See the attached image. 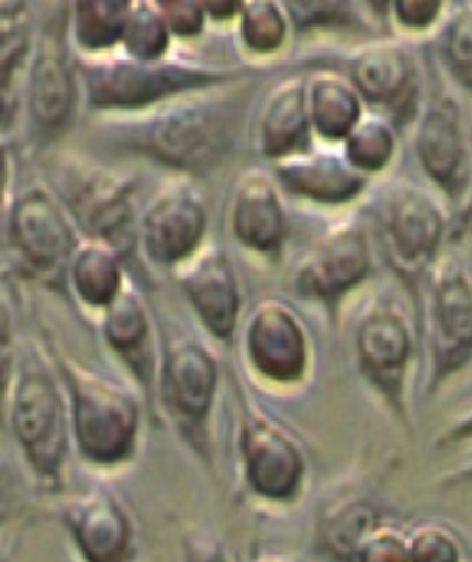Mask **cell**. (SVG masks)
I'll return each instance as SVG.
<instances>
[{"mask_svg":"<svg viewBox=\"0 0 472 562\" xmlns=\"http://www.w3.org/2000/svg\"><path fill=\"white\" fill-rule=\"evenodd\" d=\"M251 75L180 92L132 115H100L125 150L184 178L217 171L235 146Z\"/></svg>","mask_w":472,"mask_h":562,"instance_id":"6da1fadb","label":"cell"},{"mask_svg":"<svg viewBox=\"0 0 472 562\" xmlns=\"http://www.w3.org/2000/svg\"><path fill=\"white\" fill-rule=\"evenodd\" d=\"M42 348L65 392L69 436L77 457L104 473L132 465L144 431V406L138 392L69 356L52 335H42Z\"/></svg>","mask_w":472,"mask_h":562,"instance_id":"7a4b0ae2","label":"cell"},{"mask_svg":"<svg viewBox=\"0 0 472 562\" xmlns=\"http://www.w3.org/2000/svg\"><path fill=\"white\" fill-rule=\"evenodd\" d=\"M3 413L35 486L42 494L63 496L72 436L65 392L42 344L16 358Z\"/></svg>","mask_w":472,"mask_h":562,"instance_id":"3957f363","label":"cell"},{"mask_svg":"<svg viewBox=\"0 0 472 562\" xmlns=\"http://www.w3.org/2000/svg\"><path fill=\"white\" fill-rule=\"evenodd\" d=\"M81 104L94 115H132L180 92L238 81L245 69L176 58L136 60L121 52L98 58H77Z\"/></svg>","mask_w":472,"mask_h":562,"instance_id":"277c9868","label":"cell"},{"mask_svg":"<svg viewBox=\"0 0 472 562\" xmlns=\"http://www.w3.org/2000/svg\"><path fill=\"white\" fill-rule=\"evenodd\" d=\"M450 231L452 222L442 199L411 180L390 182L373 210V245L419 310L424 279L442 256Z\"/></svg>","mask_w":472,"mask_h":562,"instance_id":"5b68a950","label":"cell"},{"mask_svg":"<svg viewBox=\"0 0 472 562\" xmlns=\"http://www.w3.org/2000/svg\"><path fill=\"white\" fill-rule=\"evenodd\" d=\"M79 228L81 238L111 245L130 263L138 254L136 180L81 155H60L46 182Z\"/></svg>","mask_w":472,"mask_h":562,"instance_id":"8992f818","label":"cell"},{"mask_svg":"<svg viewBox=\"0 0 472 562\" xmlns=\"http://www.w3.org/2000/svg\"><path fill=\"white\" fill-rule=\"evenodd\" d=\"M220 381V360L201 339L173 337L161 346L157 408H161L184 448L207 471L215 465L212 419H215Z\"/></svg>","mask_w":472,"mask_h":562,"instance_id":"52a82bcc","label":"cell"},{"mask_svg":"<svg viewBox=\"0 0 472 562\" xmlns=\"http://www.w3.org/2000/svg\"><path fill=\"white\" fill-rule=\"evenodd\" d=\"M0 238L21 277L69 297L67 266L81 243V233L49 184H29L12 194Z\"/></svg>","mask_w":472,"mask_h":562,"instance_id":"ba28073f","label":"cell"},{"mask_svg":"<svg viewBox=\"0 0 472 562\" xmlns=\"http://www.w3.org/2000/svg\"><path fill=\"white\" fill-rule=\"evenodd\" d=\"M235 448L240 480L256 503L291 507L302 498L310 465L300 440L281 419L258 406L243 383H238Z\"/></svg>","mask_w":472,"mask_h":562,"instance_id":"9c48e42d","label":"cell"},{"mask_svg":"<svg viewBox=\"0 0 472 562\" xmlns=\"http://www.w3.org/2000/svg\"><path fill=\"white\" fill-rule=\"evenodd\" d=\"M417 353V333L392 297L371 300L352 330V356L360 379L406 431L413 429L408 385Z\"/></svg>","mask_w":472,"mask_h":562,"instance_id":"30bf717a","label":"cell"},{"mask_svg":"<svg viewBox=\"0 0 472 562\" xmlns=\"http://www.w3.org/2000/svg\"><path fill=\"white\" fill-rule=\"evenodd\" d=\"M375 270L371 228L356 215L329 226L312 243L293 268V293L321 307L333 325L339 323L350 295L369 284Z\"/></svg>","mask_w":472,"mask_h":562,"instance_id":"8fae6325","label":"cell"},{"mask_svg":"<svg viewBox=\"0 0 472 562\" xmlns=\"http://www.w3.org/2000/svg\"><path fill=\"white\" fill-rule=\"evenodd\" d=\"M240 356L251 383L279 394L304 390L314 371L312 335L283 297L254 304L240 330Z\"/></svg>","mask_w":472,"mask_h":562,"instance_id":"7c38bea8","label":"cell"},{"mask_svg":"<svg viewBox=\"0 0 472 562\" xmlns=\"http://www.w3.org/2000/svg\"><path fill=\"white\" fill-rule=\"evenodd\" d=\"M424 325H427L429 376L427 396H436L472 362V274L442 254L424 279Z\"/></svg>","mask_w":472,"mask_h":562,"instance_id":"4fadbf2b","label":"cell"},{"mask_svg":"<svg viewBox=\"0 0 472 562\" xmlns=\"http://www.w3.org/2000/svg\"><path fill=\"white\" fill-rule=\"evenodd\" d=\"M344 75L369 111L390 119L398 130L413 127L427 100V81L415 42L401 35L373 37L344 60Z\"/></svg>","mask_w":472,"mask_h":562,"instance_id":"5bb4252c","label":"cell"},{"mask_svg":"<svg viewBox=\"0 0 472 562\" xmlns=\"http://www.w3.org/2000/svg\"><path fill=\"white\" fill-rule=\"evenodd\" d=\"M81 106V81L65 16L37 29L26 69H23V115L42 140H58L75 125Z\"/></svg>","mask_w":472,"mask_h":562,"instance_id":"9a60e30c","label":"cell"},{"mask_svg":"<svg viewBox=\"0 0 472 562\" xmlns=\"http://www.w3.org/2000/svg\"><path fill=\"white\" fill-rule=\"evenodd\" d=\"M413 148L419 171L442 203L459 213L463 228L472 217V146L452 95H427L413 123Z\"/></svg>","mask_w":472,"mask_h":562,"instance_id":"2e32d148","label":"cell"},{"mask_svg":"<svg viewBox=\"0 0 472 562\" xmlns=\"http://www.w3.org/2000/svg\"><path fill=\"white\" fill-rule=\"evenodd\" d=\"M210 210L194 178L164 182L138 213V256L159 272H176L207 245Z\"/></svg>","mask_w":472,"mask_h":562,"instance_id":"e0dca14e","label":"cell"},{"mask_svg":"<svg viewBox=\"0 0 472 562\" xmlns=\"http://www.w3.org/2000/svg\"><path fill=\"white\" fill-rule=\"evenodd\" d=\"M58 521L79 562H136V526L127 505L106 486L58 496Z\"/></svg>","mask_w":472,"mask_h":562,"instance_id":"ac0fdd59","label":"cell"},{"mask_svg":"<svg viewBox=\"0 0 472 562\" xmlns=\"http://www.w3.org/2000/svg\"><path fill=\"white\" fill-rule=\"evenodd\" d=\"M228 231L245 254L258 261L279 263L291 238L286 196L270 169H247L233 182L228 201Z\"/></svg>","mask_w":472,"mask_h":562,"instance_id":"d6986e66","label":"cell"},{"mask_svg":"<svg viewBox=\"0 0 472 562\" xmlns=\"http://www.w3.org/2000/svg\"><path fill=\"white\" fill-rule=\"evenodd\" d=\"M173 274L189 310L210 339L233 346L243 318V289L228 251L207 243Z\"/></svg>","mask_w":472,"mask_h":562,"instance_id":"ffe728a7","label":"cell"},{"mask_svg":"<svg viewBox=\"0 0 472 562\" xmlns=\"http://www.w3.org/2000/svg\"><path fill=\"white\" fill-rule=\"evenodd\" d=\"M94 321L100 325V335L111 356L127 371L138 396H144V406L153 413L157 408L161 344L144 293L130 281L123 293Z\"/></svg>","mask_w":472,"mask_h":562,"instance_id":"44dd1931","label":"cell"},{"mask_svg":"<svg viewBox=\"0 0 472 562\" xmlns=\"http://www.w3.org/2000/svg\"><path fill=\"white\" fill-rule=\"evenodd\" d=\"M270 171L286 199L323 210L358 203L371 180L346 161L339 146L314 144L310 150L270 164Z\"/></svg>","mask_w":472,"mask_h":562,"instance_id":"7402d4cb","label":"cell"},{"mask_svg":"<svg viewBox=\"0 0 472 562\" xmlns=\"http://www.w3.org/2000/svg\"><path fill=\"white\" fill-rule=\"evenodd\" d=\"M316 144L306 111L304 75L272 86L254 123V148L268 164L310 150Z\"/></svg>","mask_w":472,"mask_h":562,"instance_id":"603a6c76","label":"cell"},{"mask_svg":"<svg viewBox=\"0 0 472 562\" xmlns=\"http://www.w3.org/2000/svg\"><path fill=\"white\" fill-rule=\"evenodd\" d=\"M385 517L381 507L362 491H341L325 501L316 514L314 526V560L318 562H352L358 544Z\"/></svg>","mask_w":472,"mask_h":562,"instance_id":"cb8c5ba5","label":"cell"},{"mask_svg":"<svg viewBox=\"0 0 472 562\" xmlns=\"http://www.w3.org/2000/svg\"><path fill=\"white\" fill-rule=\"evenodd\" d=\"M130 263L111 245L81 238L67 266V295L98 318L130 284Z\"/></svg>","mask_w":472,"mask_h":562,"instance_id":"d4e9b609","label":"cell"},{"mask_svg":"<svg viewBox=\"0 0 472 562\" xmlns=\"http://www.w3.org/2000/svg\"><path fill=\"white\" fill-rule=\"evenodd\" d=\"M304 92L316 144L339 146L369 111L356 86L339 69L306 72Z\"/></svg>","mask_w":472,"mask_h":562,"instance_id":"484cf974","label":"cell"},{"mask_svg":"<svg viewBox=\"0 0 472 562\" xmlns=\"http://www.w3.org/2000/svg\"><path fill=\"white\" fill-rule=\"evenodd\" d=\"M136 0H67L65 33L77 58L117 52Z\"/></svg>","mask_w":472,"mask_h":562,"instance_id":"4316f807","label":"cell"},{"mask_svg":"<svg viewBox=\"0 0 472 562\" xmlns=\"http://www.w3.org/2000/svg\"><path fill=\"white\" fill-rule=\"evenodd\" d=\"M231 26L240 54L251 63L281 58L295 35V23L283 0H245Z\"/></svg>","mask_w":472,"mask_h":562,"instance_id":"83f0119b","label":"cell"},{"mask_svg":"<svg viewBox=\"0 0 472 562\" xmlns=\"http://www.w3.org/2000/svg\"><path fill=\"white\" fill-rule=\"evenodd\" d=\"M341 155L352 169L373 180L385 176L401 150V130L385 115L367 111L339 144Z\"/></svg>","mask_w":472,"mask_h":562,"instance_id":"f1b7e54d","label":"cell"},{"mask_svg":"<svg viewBox=\"0 0 472 562\" xmlns=\"http://www.w3.org/2000/svg\"><path fill=\"white\" fill-rule=\"evenodd\" d=\"M37 21L31 0H0V88L23 81Z\"/></svg>","mask_w":472,"mask_h":562,"instance_id":"f546056e","label":"cell"},{"mask_svg":"<svg viewBox=\"0 0 472 562\" xmlns=\"http://www.w3.org/2000/svg\"><path fill=\"white\" fill-rule=\"evenodd\" d=\"M434 37L442 72L472 98V3L452 8Z\"/></svg>","mask_w":472,"mask_h":562,"instance_id":"4dcf8cb0","label":"cell"},{"mask_svg":"<svg viewBox=\"0 0 472 562\" xmlns=\"http://www.w3.org/2000/svg\"><path fill=\"white\" fill-rule=\"evenodd\" d=\"M176 37L169 23L153 8L150 0H136L121 35L117 52L136 60H161L173 54Z\"/></svg>","mask_w":472,"mask_h":562,"instance_id":"1f68e13d","label":"cell"},{"mask_svg":"<svg viewBox=\"0 0 472 562\" xmlns=\"http://www.w3.org/2000/svg\"><path fill=\"white\" fill-rule=\"evenodd\" d=\"M452 10V0H390L387 26L406 40L434 37Z\"/></svg>","mask_w":472,"mask_h":562,"instance_id":"d6a6232c","label":"cell"},{"mask_svg":"<svg viewBox=\"0 0 472 562\" xmlns=\"http://www.w3.org/2000/svg\"><path fill=\"white\" fill-rule=\"evenodd\" d=\"M283 5L295 23V33L348 29L360 19L352 0H283Z\"/></svg>","mask_w":472,"mask_h":562,"instance_id":"836d02e7","label":"cell"},{"mask_svg":"<svg viewBox=\"0 0 472 562\" xmlns=\"http://www.w3.org/2000/svg\"><path fill=\"white\" fill-rule=\"evenodd\" d=\"M408 562H465L459 535L440 521L408 528Z\"/></svg>","mask_w":472,"mask_h":562,"instance_id":"e575fe53","label":"cell"},{"mask_svg":"<svg viewBox=\"0 0 472 562\" xmlns=\"http://www.w3.org/2000/svg\"><path fill=\"white\" fill-rule=\"evenodd\" d=\"M352 562H408V528L383 519L364 535Z\"/></svg>","mask_w":472,"mask_h":562,"instance_id":"d590c367","label":"cell"},{"mask_svg":"<svg viewBox=\"0 0 472 562\" xmlns=\"http://www.w3.org/2000/svg\"><path fill=\"white\" fill-rule=\"evenodd\" d=\"M153 8L169 23L176 42H194L207 29L201 0H150Z\"/></svg>","mask_w":472,"mask_h":562,"instance_id":"8d00e7d4","label":"cell"},{"mask_svg":"<svg viewBox=\"0 0 472 562\" xmlns=\"http://www.w3.org/2000/svg\"><path fill=\"white\" fill-rule=\"evenodd\" d=\"M14 364H16V348H14V333H12V316H10L8 302L3 300V295H0V413L5 408Z\"/></svg>","mask_w":472,"mask_h":562,"instance_id":"74e56055","label":"cell"},{"mask_svg":"<svg viewBox=\"0 0 472 562\" xmlns=\"http://www.w3.org/2000/svg\"><path fill=\"white\" fill-rule=\"evenodd\" d=\"M182 560L184 562H235L233 553L210 532L187 530L182 535Z\"/></svg>","mask_w":472,"mask_h":562,"instance_id":"f35d334b","label":"cell"},{"mask_svg":"<svg viewBox=\"0 0 472 562\" xmlns=\"http://www.w3.org/2000/svg\"><path fill=\"white\" fill-rule=\"evenodd\" d=\"M472 440V406L459 413L450 425H447L434 440L436 450H450L457 448V445L470 442Z\"/></svg>","mask_w":472,"mask_h":562,"instance_id":"ab89813d","label":"cell"},{"mask_svg":"<svg viewBox=\"0 0 472 562\" xmlns=\"http://www.w3.org/2000/svg\"><path fill=\"white\" fill-rule=\"evenodd\" d=\"M12 178H14V159H12V146L10 138L0 136V228H3L5 210L12 199Z\"/></svg>","mask_w":472,"mask_h":562,"instance_id":"60d3db41","label":"cell"},{"mask_svg":"<svg viewBox=\"0 0 472 562\" xmlns=\"http://www.w3.org/2000/svg\"><path fill=\"white\" fill-rule=\"evenodd\" d=\"M201 3H203L207 23H215V26H231L245 0H201Z\"/></svg>","mask_w":472,"mask_h":562,"instance_id":"b9f144b4","label":"cell"},{"mask_svg":"<svg viewBox=\"0 0 472 562\" xmlns=\"http://www.w3.org/2000/svg\"><path fill=\"white\" fill-rule=\"evenodd\" d=\"M352 5H356L358 14L362 19H369L375 26H385L387 23V8H390V0H352Z\"/></svg>","mask_w":472,"mask_h":562,"instance_id":"7bdbcfd3","label":"cell"},{"mask_svg":"<svg viewBox=\"0 0 472 562\" xmlns=\"http://www.w3.org/2000/svg\"><path fill=\"white\" fill-rule=\"evenodd\" d=\"M442 488H459V486H465V484H472V459L463 461L461 465L452 468V471H447L440 482H438Z\"/></svg>","mask_w":472,"mask_h":562,"instance_id":"ee69618b","label":"cell"},{"mask_svg":"<svg viewBox=\"0 0 472 562\" xmlns=\"http://www.w3.org/2000/svg\"><path fill=\"white\" fill-rule=\"evenodd\" d=\"M10 503H12V494H10V480L3 463H0V526L8 521L10 514Z\"/></svg>","mask_w":472,"mask_h":562,"instance_id":"f6af8a7d","label":"cell"},{"mask_svg":"<svg viewBox=\"0 0 472 562\" xmlns=\"http://www.w3.org/2000/svg\"><path fill=\"white\" fill-rule=\"evenodd\" d=\"M251 562H297V560H293V558L286 555V553L266 551V553H256V555L251 558Z\"/></svg>","mask_w":472,"mask_h":562,"instance_id":"bcb514c9","label":"cell"},{"mask_svg":"<svg viewBox=\"0 0 472 562\" xmlns=\"http://www.w3.org/2000/svg\"><path fill=\"white\" fill-rule=\"evenodd\" d=\"M0 562H12V549L3 535H0Z\"/></svg>","mask_w":472,"mask_h":562,"instance_id":"7dc6e473","label":"cell"},{"mask_svg":"<svg viewBox=\"0 0 472 562\" xmlns=\"http://www.w3.org/2000/svg\"><path fill=\"white\" fill-rule=\"evenodd\" d=\"M468 134H470V146H472V119H470V123H468Z\"/></svg>","mask_w":472,"mask_h":562,"instance_id":"c3c4849f","label":"cell"},{"mask_svg":"<svg viewBox=\"0 0 472 562\" xmlns=\"http://www.w3.org/2000/svg\"><path fill=\"white\" fill-rule=\"evenodd\" d=\"M314 562H318V560H314Z\"/></svg>","mask_w":472,"mask_h":562,"instance_id":"681fc988","label":"cell"},{"mask_svg":"<svg viewBox=\"0 0 472 562\" xmlns=\"http://www.w3.org/2000/svg\"><path fill=\"white\" fill-rule=\"evenodd\" d=\"M470 3H472V0H470Z\"/></svg>","mask_w":472,"mask_h":562,"instance_id":"f907efd6","label":"cell"}]
</instances>
